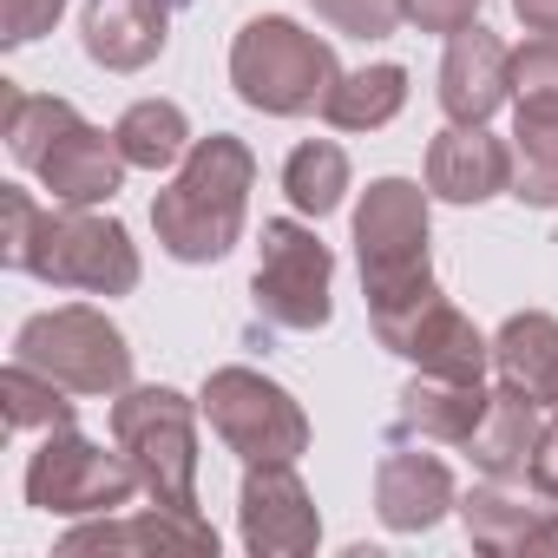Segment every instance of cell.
<instances>
[{"mask_svg":"<svg viewBox=\"0 0 558 558\" xmlns=\"http://www.w3.org/2000/svg\"><path fill=\"white\" fill-rule=\"evenodd\" d=\"M512 197L558 210V112H512Z\"/></svg>","mask_w":558,"mask_h":558,"instance_id":"cell-24","label":"cell"},{"mask_svg":"<svg viewBox=\"0 0 558 558\" xmlns=\"http://www.w3.org/2000/svg\"><path fill=\"white\" fill-rule=\"evenodd\" d=\"M512 112H558V40H532L512 53Z\"/></svg>","mask_w":558,"mask_h":558,"instance_id":"cell-28","label":"cell"},{"mask_svg":"<svg viewBox=\"0 0 558 558\" xmlns=\"http://www.w3.org/2000/svg\"><path fill=\"white\" fill-rule=\"evenodd\" d=\"M73 388L66 381H53V375H40L34 362H8V375H0V408H8V427L14 434H27V427H73V401H66Z\"/></svg>","mask_w":558,"mask_h":558,"instance_id":"cell-27","label":"cell"},{"mask_svg":"<svg viewBox=\"0 0 558 558\" xmlns=\"http://www.w3.org/2000/svg\"><path fill=\"white\" fill-rule=\"evenodd\" d=\"M493 368H499V381L525 388L538 408L558 414V316H545V310L506 316V329L493 336Z\"/></svg>","mask_w":558,"mask_h":558,"instance_id":"cell-20","label":"cell"},{"mask_svg":"<svg viewBox=\"0 0 558 558\" xmlns=\"http://www.w3.org/2000/svg\"><path fill=\"white\" fill-rule=\"evenodd\" d=\"M80 125V106L73 99H34V93H21V86H8V151H14V165H27V171H40V158L66 138Z\"/></svg>","mask_w":558,"mask_h":558,"instance_id":"cell-26","label":"cell"},{"mask_svg":"<svg viewBox=\"0 0 558 558\" xmlns=\"http://www.w3.org/2000/svg\"><path fill=\"white\" fill-rule=\"evenodd\" d=\"M256 184V151L230 132H210L184 151L178 178L151 197V230L171 263H223L243 236Z\"/></svg>","mask_w":558,"mask_h":558,"instance_id":"cell-2","label":"cell"},{"mask_svg":"<svg viewBox=\"0 0 558 558\" xmlns=\"http://www.w3.org/2000/svg\"><path fill=\"white\" fill-rule=\"evenodd\" d=\"M283 191H290V204H296L303 217H329V210H342V197H349V151H342L336 138H310V145H296L290 165H283Z\"/></svg>","mask_w":558,"mask_h":558,"instance_id":"cell-25","label":"cell"},{"mask_svg":"<svg viewBox=\"0 0 558 558\" xmlns=\"http://www.w3.org/2000/svg\"><path fill=\"white\" fill-rule=\"evenodd\" d=\"M408 21L421 34H460L480 21V0H408Z\"/></svg>","mask_w":558,"mask_h":558,"instance_id":"cell-31","label":"cell"},{"mask_svg":"<svg viewBox=\"0 0 558 558\" xmlns=\"http://www.w3.org/2000/svg\"><path fill=\"white\" fill-rule=\"evenodd\" d=\"M375 512L388 532H434L447 512H460V486H453L447 460H434V453H381Z\"/></svg>","mask_w":558,"mask_h":558,"instance_id":"cell-15","label":"cell"},{"mask_svg":"<svg viewBox=\"0 0 558 558\" xmlns=\"http://www.w3.org/2000/svg\"><path fill=\"white\" fill-rule=\"evenodd\" d=\"M197 414L204 408L184 401L178 388H125L112 395V440L138 466L151 506L210 532V519L197 512Z\"/></svg>","mask_w":558,"mask_h":558,"instance_id":"cell-3","label":"cell"},{"mask_svg":"<svg viewBox=\"0 0 558 558\" xmlns=\"http://www.w3.org/2000/svg\"><path fill=\"white\" fill-rule=\"evenodd\" d=\"M525 480H532V493L538 499H558V421L538 434V447H532V466H525Z\"/></svg>","mask_w":558,"mask_h":558,"instance_id":"cell-32","label":"cell"},{"mask_svg":"<svg viewBox=\"0 0 558 558\" xmlns=\"http://www.w3.org/2000/svg\"><path fill=\"white\" fill-rule=\"evenodd\" d=\"M125 151H119V138H106L99 125H73L47 158H40V184L53 191V204H112L119 197V184H125Z\"/></svg>","mask_w":558,"mask_h":558,"instance_id":"cell-17","label":"cell"},{"mask_svg":"<svg viewBox=\"0 0 558 558\" xmlns=\"http://www.w3.org/2000/svg\"><path fill=\"white\" fill-rule=\"evenodd\" d=\"M460 525L493 558H551L558 551V512L506 493V480H486V486L460 493Z\"/></svg>","mask_w":558,"mask_h":558,"instance_id":"cell-13","label":"cell"},{"mask_svg":"<svg viewBox=\"0 0 558 558\" xmlns=\"http://www.w3.org/2000/svg\"><path fill=\"white\" fill-rule=\"evenodd\" d=\"M14 362H34L40 375L66 381L73 395H106L112 401V395L132 388V342L93 303H66V310L27 316L21 336H14Z\"/></svg>","mask_w":558,"mask_h":558,"instance_id":"cell-7","label":"cell"},{"mask_svg":"<svg viewBox=\"0 0 558 558\" xmlns=\"http://www.w3.org/2000/svg\"><path fill=\"white\" fill-rule=\"evenodd\" d=\"M538 401L525 395V388H512V381H499L493 388V408H486V421L473 427V440H466V453H473V466L486 473V480H525V466H532V447H538Z\"/></svg>","mask_w":558,"mask_h":558,"instance_id":"cell-19","label":"cell"},{"mask_svg":"<svg viewBox=\"0 0 558 558\" xmlns=\"http://www.w3.org/2000/svg\"><path fill=\"white\" fill-rule=\"evenodd\" d=\"M512 14L525 21V34H545V40H558V0H512Z\"/></svg>","mask_w":558,"mask_h":558,"instance_id":"cell-33","label":"cell"},{"mask_svg":"<svg viewBox=\"0 0 558 558\" xmlns=\"http://www.w3.org/2000/svg\"><path fill=\"white\" fill-rule=\"evenodd\" d=\"M427 191L447 204H486L512 191V151L486 125H447L427 145Z\"/></svg>","mask_w":558,"mask_h":558,"instance_id":"cell-14","label":"cell"},{"mask_svg":"<svg viewBox=\"0 0 558 558\" xmlns=\"http://www.w3.org/2000/svg\"><path fill=\"white\" fill-rule=\"evenodd\" d=\"M86 60L106 73H138L165 53L171 40V8L165 0H86V21H80Z\"/></svg>","mask_w":558,"mask_h":558,"instance_id":"cell-16","label":"cell"},{"mask_svg":"<svg viewBox=\"0 0 558 558\" xmlns=\"http://www.w3.org/2000/svg\"><path fill=\"white\" fill-rule=\"evenodd\" d=\"M310 8L349 40H388L408 21V0H310Z\"/></svg>","mask_w":558,"mask_h":558,"instance_id":"cell-29","label":"cell"},{"mask_svg":"<svg viewBox=\"0 0 558 558\" xmlns=\"http://www.w3.org/2000/svg\"><path fill=\"white\" fill-rule=\"evenodd\" d=\"M336 80H342L336 47L296 27L290 14H263L230 40V86L250 112H269V119L323 112Z\"/></svg>","mask_w":558,"mask_h":558,"instance_id":"cell-4","label":"cell"},{"mask_svg":"<svg viewBox=\"0 0 558 558\" xmlns=\"http://www.w3.org/2000/svg\"><path fill=\"white\" fill-rule=\"evenodd\" d=\"M197 408H204L210 434H217L243 466L303 460V453H310V414H303V401H296L283 381L256 375V368H210Z\"/></svg>","mask_w":558,"mask_h":558,"instance_id":"cell-6","label":"cell"},{"mask_svg":"<svg viewBox=\"0 0 558 558\" xmlns=\"http://www.w3.org/2000/svg\"><path fill=\"white\" fill-rule=\"evenodd\" d=\"M236 532H243V551H256V558H303V551L323 545V512H316L296 460L243 466Z\"/></svg>","mask_w":558,"mask_h":558,"instance_id":"cell-10","label":"cell"},{"mask_svg":"<svg viewBox=\"0 0 558 558\" xmlns=\"http://www.w3.org/2000/svg\"><path fill=\"white\" fill-rule=\"evenodd\" d=\"M401 106H408V66L381 60V66L342 73L336 93H329V106H323V119H329L336 132H381Z\"/></svg>","mask_w":558,"mask_h":558,"instance_id":"cell-23","label":"cell"},{"mask_svg":"<svg viewBox=\"0 0 558 558\" xmlns=\"http://www.w3.org/2000/svg\"><path fill=\"white\" fill-rule=\"evenodd\" d=\"M355 256L368 316L408 310L434 296V256H427V191L414 178H375L355 204Z\"/></svg>","mask_w":558,"mask_h":558,"instance_id":"cell-5","label":"cell"},{"mask_svg":"<svg viewBox=\"0 0 558 558\" xmlns=\"http://www.w3.org/2000/svg\"><path fill=\"white\" fill-rule=\"evenodd\" d=\"M395 401H401V408H395L401 434L466 447V440H473V427H480V421H486V408H493V388H486V381H460V375H427V368H421Z\"/></svg>","mask_w":558,"mask_h":558,"instance_id":"cell-18","label":"cell"},{"mask_svg":"<svg viewBox=\"0 0 558 558\" xmlns=\"http://www.w3.org/2000/svg\"><path fill=\"white\" fill-rule=\"evenodd\" d=\"M8 230H0V263L27 269L53 290H80V296H132L138 290V243L119 217H99V204H60L40 210L34 191L8 184L0 197Z\"/></svg>","mask_w":558,"mask_h":558,"instance_id":"cell-1","label":"cell"},{"mask_svg":"<svg viewBox=\"0 0 558 558\" xmlns=\"http://www.w3.org/2000/svg\"><path fill=\"white\" fill-rule=\"evenodd\" d=\"M512 99V53L493 27H460L447 34V60H440V112L447 125H486L499 106Z\"/></svg>","mask_w":558,"mask_h":558,"instance_id":"cell-12","label":"cell"},{"mask_svg":"<svg viewBox=\"0 0 558 558\" xmlns=\"http://www.w3.org/2000/svg\"><path fill=\"white\" fill-rule=\"evenodd\" d=\"M375 336H381V349H388V355H401V362H414V368H427V375L480 381V375H486V362H493V342H486V336L473 329V316H466V310H453L440 290H434V296H421V303H408V310L375 316Z\"/></svg>","mask_w":558,"mask_h":558,"instance_id":"cell-11","label":"cell"},{"mask_svg":"<svg viewBox=\"0 0 558 558\" xmlns=\"http://www.w3.org/2000/svg\"><path fill=\"white\" fill-rule=\"evenodd\" d=\"M329 283H336V256L329 243L296 223V217H269L263 223V243H256V276H250V303L263 323L276 329H296V336H316L329 323Z\"/></svg>","mask_w":558,"mask_h":558,"instance_id":"cell-8","label":"cell"},{"mask_svg":"<svg viewBox=\"0 0 558 558\" xmlns=\"http://www.w3.org/2000/svg\"><path fill=\"white\" fill-rule=\"evenodd\" d=\"M73 551H210L217 558V532H197V525L171 519L165 506H145V519L106 512L99 525H73L60 538V558H73Z\"/></svg>","mask_w":558,"mask_h":558,"instance_id":"cell-21","label":"cell"},{"mask_svg":"<svg viewBox=\"0 0 558 558\" xmlns=\"http://www.w3.org/2000/svg\"><path fill=\"white\" fill-rule=\"evenodd\" d=\"M60 14L66 0H0V47H34L40 34H53Z\"/></svg>","mask_w":558,"mask_h":558,"instance_id":"cell-30","label":"cell"},{"mask_svg":"<svg viewBox=\"0 0 558 558\" xmlns=\"http://www.w3.org/2000/svg\"><path fill=\"white\" fill-rule=\"evenodd\" d=\"M132 493H145L138 466L73 427H53L27 460V506L53 519H106V512H125Z\"/></svg>","mask_w":558,"mask_h":558,"instance_id":"cell-9","label":"cell"},{"mask_svg":"<svg viewBox=\"0 0 558 558\" xmlns=\"http://www.w3.org/2000/svg\"><path fill=\"white\" fill-rule=\"evenodd\" d=\"M112 138H119V151H125L132 171H171L197 145L178 99H138V106H125V119L112 125Z\"/></svg>","mask_w":558,"mask_h":558,"instance_id":"cell-22","label":"cell"}]
</instances>
